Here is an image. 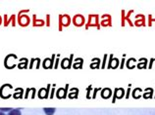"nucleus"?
<instances>
[{
    "label": "nucleus",
    "mask_w": 155,
    "mask_h": 115,
    "mask_svg": "<svg viewBox=\"0 0 155 115\" xmlns=\"http://www.w3.org/2000/svg\"><path fill=\"white\" fill-rule=\"evenodd\" d=\"M43 111L46 115H53L55 112V108L52 107H47V108H43Z\"/></svg>",
    "instance_id": "obj_2"
},
{
    "label": "nucleus",
    "mask_w": 155,
    "mask_h": 115,
    "mask_svg": "<svg viewBox=\"0 0 155 115\" xmlns=\"http://www.w3.org/2000/svg\"><path fill=\"white\" fill-rule=\"evenodd\" d=\"M12 109L13 108H10V107L9 108H0V111H2V112L3 111H11Z\"/></svg>",
    "instance_id": "obj_4"
},
{
    "label": "nucleus",
    "mask_w": 155,
    "mask_h": 115,
    "mask_svg": "<svg viewBox=\"0 0 155 115\" xmlns=\"http://www.w3.org/2000/svg\"><path fill=\"white\" fill-rule=\"evenodd\" d=\"M8 115H22L21 111H20V109L19 108H14V109H12L11 111H9V113H8Z\"/></svg>",
    "instance_id": "obj_3"
},
{
    "label": "nucleus",
    "mask_w": 155,
    "mask_h": 115,
    "mask_svg": "<svg viewBox=\"0 0 155 115\" xmlns=\"http://www.w3.org/2000/svg\"><path fill=\"white\" fill-rule=\"evenodd\" d=\"M0 115H6L4 112H2V111H0Z\"/></svg>",
    "instance_id": "obj_5"
},
{
    "label": "nucleus",
    "mask_w": 155,
    "mask_h": 115,
    "mask_svg": "<svg viewBox=\"0 0 155 115\" xmlns=\"http://www.w3.org/2000/svg\"><path fill=\"white\" fill-rule=\"evenodd\" d=\"M110 96H111V90L108 89V88L104 89L103 91H102V97H103L104 98H109Z\"/></svg>",
    "instance_id": "obj_1"
}]
</instances>
